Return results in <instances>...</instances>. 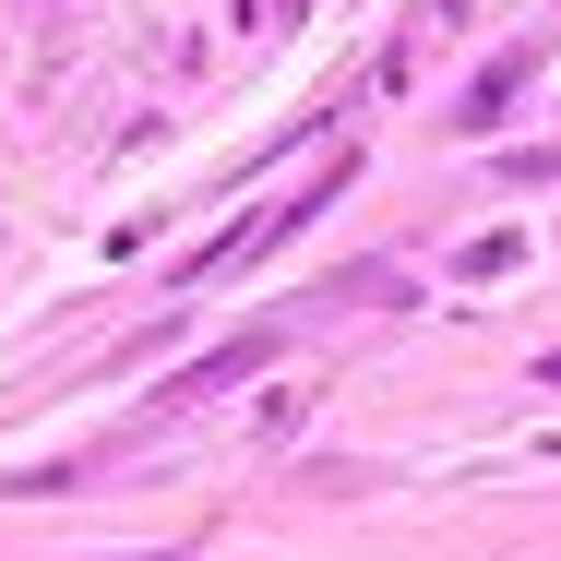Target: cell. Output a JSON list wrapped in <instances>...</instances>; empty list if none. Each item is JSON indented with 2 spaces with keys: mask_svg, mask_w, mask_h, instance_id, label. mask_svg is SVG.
I'll use <instances>...</instances> for the list:
<instances>
[{
  "mask_svg": "<svg viewBox=\"0 0 561 561\" xmlns=\"http://www.w3.org/2000/svg\"><path fill=\"white\" fill-rule=\"evenodd\" d=\"M550 382H561V358H550Z\"/></svg>",
  "mask_w": 561,
  "mask_h": 561,
  "instance_id": "obj_1",
  "label": "cell"
}]
</instances>
